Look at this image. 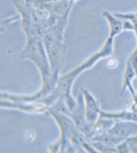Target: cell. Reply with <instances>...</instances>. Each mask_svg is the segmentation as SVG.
<instances>
[{
	"label": "cell",
	"mask_w": 137,
	"mask_h": 153,
	"mask_svg": "<svg viewBox=\"0 0 137 153\" xmlns=\"http://www.w3.org/2000/svg\"><path fill=\"white\" fill-rule=\"evenodd\" d=\"M114 39L115 38L108 36L102 46L96 52L91 55L81 64L76 67L64 75L60 76L58 83L54 90L66 102L73 101L74 99L72 95V88L76 78L84 71L88 70L105 58L110 57L114 53Z\"/></svg>",
	"instance_id": "obj_1"
},
{
	"label": "cell",
	"mask_w": 137,
	"mask_h": 153,
	"mask_svg": "<svg viewBox=\"0 0 137 153\" xmlns=\"http://www.w3.org/2000/svg\"><path fill=\"white\" fill-rule=\"evenodd\" d=\"M69 117L75 123L76 126L80 130L86 124L84 98L82 93L78 95L77 99V105L73 111L70 113Z\"/></svg>",
	"instance_id": "obj_7"
},
{
	"label": "cell",
	"mask_w": 137,
	"mask_h": 153,
	"mask_svg": "<svg viewBox=\"0 0 137 153\" xmlns=\"http://www.w3.org/2000/svg\"><path fill=\"white\" fill-rule=\"evenodd\" d=\"M136 48H137V47H136Z\"/></svg>",
	"instance_id": "obj_13"
},
{
	"label": "cell",
	"mask_w": 137,
	"mask_h": 153,
	"mask_svg": "<svg viewBox=\"0 0 137 153\" xmlns=\"http://www.w3.org/2000/svg\"><path fill=\"white\" fill-rule=\"evenodd\" d=\"M81 92L84 98L86 123L92 124L100 118L102 110L100 108L98 101L92 93L82 88Z\"/></svg>",
	"instance_id": "obj_4"
},
{
	"label": "cell",
	"mask_w": 137,
	"mask_h": 153,
	"mask_svg": "<svg viewBox=\"0 0 137 153\" xmlns=\"http://www.w3.org/2000/svg\"><path fill=\"white\" fill-rule=\"evenodd\" d=\"M1 108H2L16 109L22 112L31 114H42L48 112L49 108L44 104L37 102H12L4 99H1Z\"/></svg>",
	"instance_id": "obj_3"
},
{
	"label": "cell",
	"mask_w": 137,
	"mask_h": 153,
	"mask_svg": "<svg viewBox=\"0 0 137 153\" xmlns=\"http://www.w3.org/2000/svg\"><path fill=\"white\" fill-rule=\"evenodd\" d=\"M133 122L115 121L112 126L108 130L107 132L112 137L125 140L133 136V129L131 126Z\"/></svg>",
	"instance_id": "obj_5"
},
{
	"label": "cell",
	"mask_w": 137,
	"mask_h": 153,
	"mask_svg": "<svg viewBox=\"0 0 137 153\" xmlns=\"http://www.w3.org/2000/svg\"><path fill=\"white\" fill-rule=\"evenodd\" d=\"M100 117L112 119L115 121H127L137 123V107L135 108L121 110L119 112H106L102 110Z\"/></svg>",
	"instance_id": "obj_6"
},
{
	"label": "cell",
	"mask_w": 137,
	"mask_h": 153,
	"mask_svg": "<svg viewBox=\"0 0 137 153\" xmlns=\"http://www.w3.org/2000/svg\"><path fill=\"white\" fill-rule=\"evenodd\" d=\"M102 16L106 19L109 25V36L115 37L121 33L123 30V22L122 19L117 18L115 14L105 11L102 13Z\"/></svg>",
	"instance_id": "obj_9"
},
{
	"label": "cell",
	"mask_w": 137,
	"mask_h": 153,
	"mask_svg": "<svg viewBox=\"0 0 137 153\" xmlns=\"http://www.w3.org/2000/svg\"><path fill=\"white\" fill-rule=\"evenodd\" d=\"M131 152H137V135L131 136L127 139Z\"/></svg>",
	"instance_id": "obj_11"
},
{
	"label": "cell",
	"mask_w": 137,
	"mask_h": 153,
	"mask_svg": "<svg viewBox=\"0 0 137 153\" xmlns=\"http://www.w3.org/2000/svg\"><path fill=\"white\" fill-rule=\"evenodd\" d=\"M116 152H124V153H128L131 152L130 146L128 145V143L127 140L122 141V143L118 144L115 147Z\"/></svg>",
	"instance_id": "obj_10"
},
{
	"label": "cell",
	"mask_w": 137,
	"mask_h": 153,
	"mask_svg": "<svg viewBox=\"0 0 137 153\" xmlns=\"http://www.w3.org/2000/svg\"><path fill=\"white\" fill-rule=\"evenodd\" d=\"M136 78H137V76H136Z\"/></svg>",
	"instance_id": "obj_12"
},
{
	"label": "cell",
	"mask_w": 137,
	"mask_h": 153,
	"mask_svg": "<svg viewBox=\"0 0 137 153\" xmlns=\"http://www.w3.org/2000/svg\"><path fill=\"white\" fill-rule=\"evenodd\" d=\"M19 58L28 59L35 64L40 74L42 86L49 82L52 72L41 38H26V43L20 52Z\"/></svg>",
	"instance_id": "obj_2"
},
{
	"label": "cell",
	"mask_w": 137,
	"mask_h": 153,
	"mask_svg": "<svg viewBox=\"0 0 137 153\" xmlns=\"http://www.w3.org/2000/svg\"><path fill=\"white\" fill-rule=\"evenodd\" d=\"M136 78V73L135 70L133 68L132 65L127 61L126 64V68H125L123 75L121 95L125 90L128 89L129 90L130 94L132 95L133 100H135L136 98V92L135 90V88H134V86L133 85V81L134 80V78Z\"/></svg>",
	"instance_id": "obj_8"
}]
</instances>
